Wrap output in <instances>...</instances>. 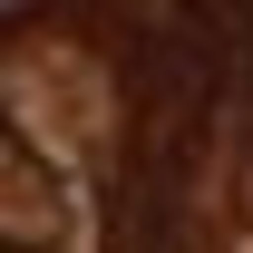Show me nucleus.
I'll return each instance as SVG.
<instances>
[{"mask_svg": "<svg viewBox=\"0 0 253 253\" xmlns=\"http://www.w3.org/2000/svg\"><path fill=\"white\" fill-rule=\"evenodd\" d=\"M0 253H253V0H0Z\"/></svg>", "mask_w": 253, "mask_h": 253, "instance_id": "f257e3e1", "label": "nucleus"}]
</instances>
